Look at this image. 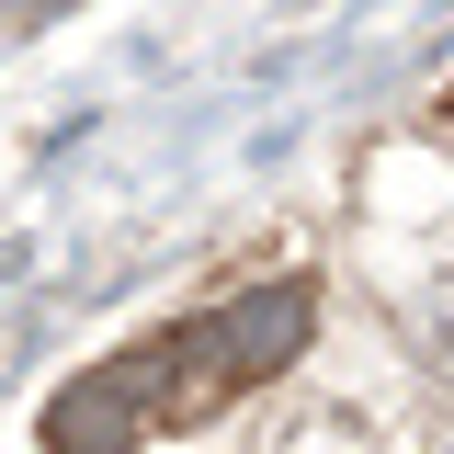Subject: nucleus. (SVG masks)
I'll use <instances>...</instances> for the list:
<instances>
[{
    "mask_svg": "<svg viewBox=\"0 0 454 454\" xmlns=\"http://www.w3.org/2000/svg\"><path fill=\"white\" fill-rule=\"evenodd\" d=\"M432 352H443V364H454V307H443V340H432Z\"/></svg>",
    "mask_w": 454,
    "mask_h": 454,
    "instance_id": "nucleus-3",
    "label": "nucleus"
},
{
    "mask_svg": "<svg viewBox=\"0 0 454 454\" xmlns=\"http://www.w3.org/2000/svg\"><path fill=\"white\" fill-rule=\"evenodd\" d=\"M307 330H318V284H250V295H227L216 318L148 330L137 352L68 375L35 432H46V454H137V443H160V432L216 420L227 397L273 387L284 364L307 352Z\"/></svg>",
    "mask_w": 454,
    "mask_h": 454,
    "instance_id": "nucleus-1",
    "label": "nucleus"
},
{
    "mask_svg": "<svg viewBox=\"0 0 454 454\" xmlns=\"http://www.w3.org/2000/svg\"><path fill=\"white\" fill-rule=\"evenodd\" d=\"M46 12H68V0H0V23H46Z\"/></svg>",
    "mask_w": 454,
    "mask_h": 454,
    "instance_id": "nucleus-2",
    "label": "nucleus"
}]
</instances>
